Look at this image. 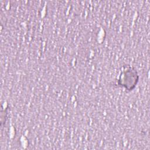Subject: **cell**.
I'll list each match as a JSON object with an SVG mask.
<instances>
[{
    "mask_svg": "<svg viewBox=\"0 0 150 150\" xmlns=\"http://www.w3.org/2000/svg\"><path fill=\"white\" fill-rule=\"evenodd\" d=\"M138 75L135 69L131 67H125L120 73L118 84L127 90H132L137 83Z\"/></svg>",
    "mask_w": 150,
    "mask_h": 150,
    "instance_id": "obj_1",
    "label": "cell"
}]
</instances>
